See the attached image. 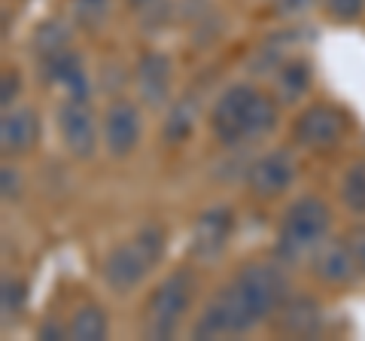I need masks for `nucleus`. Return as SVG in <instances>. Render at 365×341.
I'll list each match as a JSON object with an SVG mask.
<instances>
[{
	"label": "nucleus",
	"instance_id": "a878e982",
	"mask_svg": "<svg viewBox=\"0 0 365 341\" xmlns=\"http://www.w3.org/2000/svg\"><path fill=\"white\" fill-rule=\"evenodd\" d=\"M283 9H299V6H307V0H280Z\"/></svg>",
	"mask_w": 365,
	"mask_h": 341
},
{
	"label": "nucleus",
	"instance_id": "412c9836",
	"mask_svg": "<svg viewBox=\"0 0 365 341\" xmlns=\"http://www.w3.org/2000/svg\"><path fill=\"white\" fill-rule=\"evenodd\" d=\"M362 4L365 0H326V13L341 21H350L362 13Z\"/></svg>",
	"mask_w": 365,
	"mask_h": 341
},
{
	"label": "nucleus",
	"instance_id": "4468645a",
	"mask_svg": "<svg viewBox=\"0 0 365 341\" xmlns=\"http://www.w3.org/2000/svg\"><path fill=\"white\" fill-rule=\"evenodd\" d=\"M40 138V116L34 110H13L0 122V143L6 156L28 153Z\"/></svg>",
	"mask_w": 365,
	"mask_h": 341
},
{
	"label": "nucleus",
	"instance_id": "5701e85b",
	"mask_svg": "<svg viewBox=\"0 0 365 341\" xmlns=\"http://www.w3.org/2000/svg\"><path fill=\"white\" fill-rule=\"evenodd\" d=\"M347 244L353 250V256H356L359 271H365V225H356V229L347 235Z\"/></svg>",
	"mask_w": 365,
	"mask_h": 341
},
{
	"label": "nucleus",
	"instance_id": "f8f14e48",
	"mask_svg": "<svg viewBox=\"0 0 365 341\" xmlns=\"http://www.w3.org/2000/svg\"><path fill=\"white\" fill-rule=\"evenodd\" d=\"M319 305L314 299H287L277 308V332L283 335H292V338H307V335H317L319 332Z\"/></svg>",
	"mask_w": 365,
	"mask_h": 341
},
{
	"label": "nucleus",
	"instance_id": "2eb2a0df",
	"mask_svg": "<svg viewBox=\"0 0 365 341\" xmlns=\"http://www.w3.org/2000/svg\"><path fill=\"white\" fill-rule=\"evenodd\" d=\"M46 67H49L52 79H58V83L67 88V95L86 101V95H88V79H86V67H83V61H79L76 52H61L58 58L49 61Z\"/></svg>",
	"mask_w": 365,
	"mask_h": 341
},
{
	"label": "nucleus",
	"instance_id": "1a4fd4ad",
	"mask_svg": "<svg viewBox=\"0 0 365 341\" xmlns=\"http://www.w3.org/2000/svg\"><path fill=\"white\" fill-rule=\"evenodd\" d=\"M137 141H140V116H137V107L128 101H116L107 116H104V143L113 156H128L134 153Z\"/></svg>",
	"mask_w": 365,
	"mask_h": 341
},
{
	"label": "nucleus",
	"instance_id": "7ed1b4c3",
	"mask_svg": "<svg viewBox=\"0 0 365 341\" xmlns=\"http://www.w3.org/2000/svg\"><path fill=\"white\" fill-rule=\"evenodd\" d=\"M332 223L329 204L317 195H304L292 204L277 229V256L283 263H299L307 253L323 244V238Z\"/></svg>",
	"mask_w": 365,
	"mask_h": 341
},
{
	"label": "nucleus",
	"instance_id": "20e7f679",
	"mask_svg": "<svg viewBox=\"0 0 365 341\" xmlns=\"http://www.w3.org/2000/svg\"><path fill=\"white\" fill-rule=\"evenodd\" d=\"M165 253V232L158 225H146L131 241L119 244L104 263V280L116 292H131L153 271Z\"/></svg>",
	"mask_w": 365,
	"mask_h": 341
},
{
	"label": "nucleus",
	"instance_id": "0eeeda50",
	"mask_svg": "<svg viewBox=\"0 0 365 341\" xmlns=\"http://www.w3.org/2000/svg\"><path fill=\"white\" fill-rule=\"evenodd\" d=\"M58 131L76 158H88L95 153V119L83 98H67L58 107Z\"/></svg>",
	"mask_w": 365,
	"mask_h": 341
},
{
	"label": "nucleus",
	"instance_id": "393cba45",
	"mask_svg": "<svg viewBox=\"0 0 365 341\" xmlns=\"http://www.w3.org/2000/svg\"><path fill=\"white\" fill-rule=\"evenodd\" d=\"M16 92H19V76L16 73H6L4 76V104H9V101L16 98Z\"/></svg>",
	"mask_w": 365,
	"mask_h": 341
},
{
	"label": "nucleus",
	"instance_id": "aec40b11",
	"mask_svg": "<svg viewBox=\"0 0 365 341\" xmlns=\"http://www.w3.org/2000/svg\"><path fill=\"white\" fill-rule=\"evenodd\" d=\"M37 52H40V58H43L46 64L55 61L61 52H67V34H64L58 25L40 28V34H37Z\"/></svg>",
	"mask_w": 365,
	"mask_h": 341
},
{
	"label": "nucleus",
	"instance_id": "39448f33",
	"mask_svg": "<svg viewBox=\"0 0 365 341\" xmlns=\"http://www.w3.org/2000/svg\"><path fill=\"white\" fill-rule=\"evenodd\" d=\"M195 275L192 271H174L170 278L158 283V290L150 295L143 311V335L146 338H170L177 332L182 314L189 311L192 295H195Z\"/></svg>",
	"mask_w": 365,
	"mask_h": 341
},
{
	"label": "nucleus",
	"instance_id": "ddd939ff",
	"mask_svg": "<svg viewBox=\"0 0 365 341\" xmlns=\"http://www.w3.org/2000/svg\"><path fill=\"white\" fill-rule=\"evenodd\" d=\"M137 92L146 101L150 107H158L168 101V92H170V61L165 55H143L140 64H137Z\"/></svg>",
	"mask_w": 365,
	"mask_h": 341
},
{
	"label": "nucleus",
	"instance_id": "f3484780",
	"mask_svg": "<svg viewBox=\"0 0 365 341\" xmlns=\"http://www.w3.org/2000/svg\"><path fill=\"white\" fill-rule=\"evenodd\" d=\"M67 335L76 341H101L107 335V317L98 305H86L73 314L71 326H67Z\"/></svg>",
	"mask_w": 365,
	"mask_h": 341
},
{
	"label": "nucleus",
	"instance_id": "bb28decb",
	"mask_svg": "<svg viewBox=\"0 0 365 341\" xmlns=\"http://www.w3.org/2000/svg\"><path fill=\"white\" fill-rule=\"evenodd\" d=\"M131 4H146V0H131Z\"/></svg>",
	"mask_w": 365,
	"mask_h": 341
},
{
	"label": "nucleus",
	"instance_id": "f257e3e1",
	"mask_svg": "<svg viewBox=\"0 0 365 341\" xmlns=\"http://www.w3.org/2000/svg\"><path fill=\"white\" fill-rule=\"evenodd\" d=\"M283 302H287V278L280 275V268L265 263L244 265L235 280L210 299L198 323L192 326V338L241 335L268 320Z\"/></svg>",
	"mask_w": 365,
	"mask_h": 341
},
{
	"label": "nucleus",
	"instance_id": "6ab92c4d",
	"mask_svg": "<svg viewBox=\"0 0 365 341\" xmlns=\"http://www.w3.org/2000/svg\"><path fill=\"white\" fill-rule=\"evenodd\" d=\"M341 195H344V204L350 210L365 213V162L353 165L344 177V186H341Z\"/></svg>",
	"mask_w": 365,
	"mask_h": 341
},
{
	"label": "nucleus",
	"instance_id": "6e6552de",
	"mask_svg": "<svg viewBox=\"0 0 365 341\" xmlns=\"http://www.w3.org/2000/svg\"><path fill=\"white\" fill-rule=\"evenodd\" d=\"M292 177H295V162L289 158V153L274 150L253 162L247 174V186L259 198H274L292 183Z\"/></svg>",
	"mask_w": 365,
	"mask_h": 341
},
{
	"label": "nucleus",
	"instance_id": "dca6fc26",
	"mask_svg": "<svg viewBox=\"0 0 365 341\" xmlns=\"http://www.w3.org/2000/svg\"><path fill=\"white\" fill-rule=\"evenodd\" d=\"M195 119H198V101L192 95H186L174 104V110H170V116L165 122V141L182 143L192 134V128H195Z\"/></svg>",
	"mask_w": 365,
	"mask_h": 341
},
{
	"label": "nucleus",
	"instance_id": "423d86ee",
	"mask_svg": "<svg viewBox=\"0 0 365 341\" xmlns=\"http://www.w3.org/2000/svg\"><path fill=\"white\" fill-rule=\"evenodd\" d=\"M292 134L304 150H314V153L332 150V146L341 141V134H344V116L329 104H314L295 119Z\"/></svg>",
	"mask_w": 365,
	"mask_h": 341
},
{
	"label": "nucleus",
	"instance_id": "9b49d317",
	"mask_svg": "<svg viewBox=\"0 0 365 341\" xmlns=\"http://www.w3.org/2000/svg\"><path fill=\"white\" fill-rule=\"evenodd\" d=\"M359 271V263L353 256V250L347 241H335V244H319L317 256H314V275L323 283L332 287H344L353 280V275Z\"/></svg>",
	"mask_w": 365,
	"mask_h": 341
},
{
	"label": "nucleus",
	"instance_id": "f03ea898",
	"mask_svg": "<svg viewBox=\"0 0 365 341\" xmlns=\"http://www.w3.org/2000/svg\"><path fill=\"white\" fill-rule=\"evenodd\" d=\"M277 125L274 101L250 86H232L210 110V128L225 146L259 141Z\"/></svg>",
	"mask_w": 365,
	"mask_h": 341
},
{
	"label": "nucleus",
	"instance_id": "b1692460",
	"mask_svg": "<svg viewBox=\"0 0 365 341\" xmlns=\"http://www.w3.org/2000/svg\"><path fill=\"white\" fill-rule=\"evenodd\" d=\"M107 9V0H79V16L88 21H98Z\"/></svg>",
	"mask_w": 365,
	"mask_h": 341
},
{
	"label": "nucleus",
	"instance_id": "4be33fe9",
	"mask_svg": "<svg viewBox=\"0 0 365 341\" xmlns=\"http://www.w3.org/2000/svg\"><path fill=\"white\" fill-rule=\"evenodd\" d=\"M21 302H25V290H21L19 280H6L4 283V314L16 317L21 311Z\"/></svg>",
	"mask_w": 365,
	"mask_h": 341
},
{
	"label": "nucleus",
	"instance_id": "a211bd4d",
	"mask_svg": "<svg viewBox=\"0 0 365 341\" xmlns=\"http://www.w3.org/2000/svg\"><path fill=\"white\" fill-rule=\"evenodd\" d=\"M311 86V67L304 61H289L280 67L277 73V92L283 95V101H295L299 95H304V88Z\"/></svg>",
	"mask_w": 365,
	"mask_h": 341
},
{
	"label": "nucleus",
	"instance_id": "9d476101",
	"mask_svg": "<svg viewBox=\"0 0 365 341\" xmlns=\"http://www.w3.org/2000/svg\"><path fill=\"white\" fill-rule=\"evenodd\" d=\"M232 229H235V213L228 208H213L207 213H201L195 223V232H192V253L201 259L220 256Z\"/></svg>",
	"mask_w": 365,
	"mask_h": 341
}]
</instances>
